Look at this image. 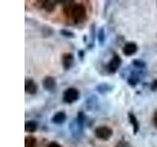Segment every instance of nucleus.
<instances>
[{"instance_id":"9b49d317","label":"nucleus","mask_w":157,"mask_h":147,"mask_svg":"<svg viewBox=\"0 0 157 147\" xmlns=\"http://www.w3.org/2000/svg\"><path fill=\"white\" fill-rule=\"evenodd\" d=\"M25 130L27 132H34L37 130V124L34 121H27L25 124Z\"/></svg>"},{"instance_id":"dca6fc26","label":"nucleus","mask_w":157,"mask_h":147,"mask_svg":"<svg viewBox=\"0 0 157 147\" xmlns=\"http://www.w3.org/2000/svg\"><path fill=\"white\" fill-rule=\"evenodd\" d=\"M98 41H99L100 45H103L105 42V31L103 28H100L98 31Z\"/></svg>"},{"instance_id":"f03ea898","label":"nucleus","mask_w":157,"mask_h":147,"mask_svg":"<svg viewBox=\"0 0 157 147\" xmlns=\"http://www.w3.org/2000/svg\"><path fill=\"white\" fill-rule=\"evenodd\" d=\"M78 98H80V91L75 87H69L64 91L63 100L65 103L72 104V103L76 102Z\"/></svg>"},{"instance_id":"5701e85b","label":"nucleus","mask_w":157,"mask_h":147,"mask_svg":"<svg viewBox=\"0 0 157 147\" xmlns=\"http://www.w3.org/2000/svg\"><path fill=\"white\" fill-rule=\"evenodd\" d=\"M156 3H157V2H156Z\"/></svg>"},{"instance_id":"423d86ee","label":"nucleus","mask_w":157,"mask_h":147,"mask_svg":"<svg viewBox=\"0 0 157 147\" xmlns=\"http://www.w3.org/2000/svg\"><path fill=\"white\" fill-rule=\"evenodd\" d=\"M74 61H75V58L72 53H66L64 54L62 57V65L65 70H69L71 69L74 65Z\"/></svg>"},{"instance_id":"7ed1b4c3","label":"nucleus","mask_w":157,"mask_h":147,"mask_svg":"<svg viewBox=\"0 0 157 147\" xmlns=\"http://www.w3.org/2000/svg\"><path fill=\"white\" fill-rule=\"evenodd\" d=\"M94 134H95V136L97 137V138L102 139V140H107L112 136L113 130L109 126H97L95 129Z\"/></svg>"},{"instance_id":"1a4fd4ad","label":"nucleus","mask_w":157,"mask_h":147,"mask_svg":"<svg viewBox=\"0 0 157 147\" xmlns=\"http://www.w3.org/2000/svg\"><path fill=\"white\" fill-rule=\"evenodd\" d=\"M66 113L65 112H63V111H59L57 113H55L52 118H51V122L54 123V124H62V123H64L66 121Z\"/></svg>"},{"instance_id":"aec40b11","label":"nucleus","mask_w":157,"mask_h":147,"mask_svg":"<svg viewBox=\"0 0 157 147\" xmlns=\"http://www.w3.org/2000/svg\"><path fill=\"white\" fill-rule=\"evenodd\" d=\"M128 143H126L125 141H121V142H119V143L117 144V147H127L128 145H127Z\"/></svg>"},{"instance_id":"2eb2a0df","label":"nucleus","mask_w":157,"mask_h":147,"mask_svg":"<svg viewBox=\"0 0 157 147\" xmlns=\"http://www.w3.org/2000/svg\"><path fill=\"white\" fill-rule=\"evenodd\" d=\"M140 81V77L136 75V74L132 73V75L130 76L129 80H128V82H129V85H132V86H136L137 85V82Z\"/></svg>"},{"instance_id":"4be33fe9","label":"nucleus","mask_w":157,"mask_h":147,"mask_svg":"<svg viewBox=\"0 0 157 147\" xmlns=\"http://www.w3.org/2000/svg\"><path fill=\"white\" fill-rule=\"evenodd\" d=\"M157 88V81H155L153 82V85H152V89H156Z\"/></svg>"},{"instance_id":"4468645a","label":"nucleus","mask_w":157,"mask_h":147,"mask_svg":"<svg viewBox=\"0 0 157 147\" xmlns=\"http://www.w3.org/2000/svg\"><path fill=\"white\" fill-rule=\"evenodd\" d=\"M36 144V139L33 136H27L25 138V147H34Z\"/></svg>"},{"instance_id":"a211bd4d","label":"nucleus","mask_w":157,"mask_h":147,"mask_svg":"<svg viewBox=\"0 0 157 147\" xmlns=\"http://www.w3.org/2000/svg\"><path fill=\"white\" fill-rule=\"evenodd\" d=\"M60 33L62 34V36H66V37H75V33L70 32V31H67V29H61L60 31Z\"/></svg>"},{"instance_id":"f257e3e1","label":"nucleus","mask_w":157,"mask_h":147,"mask_svg":"<svg viewBox=\"0 0 157 147\" xmlns=\"http://www.w3.org/2000/svg\"><path fill=\"white\" fill-rule=\"evenodd\" d=\"M70 14H71L72 19L74 20V22L76 24H78L85 21V19L86 17V10L83 5L76 4L72 6L70 10Z\"/></svg>"},{"instance_id":"f3484780","label":"nucleus","mask_w":157,"mask_h":147,"mask_svg":"<svg viewBox=\"0 0 157 147\" xmlns=\"http://www.w3.org/2000/svg\"><path fill=\"white\" fill-rule=\"evenodd\" d=\"M132 65L136 68H144L146 66V64L144 61L139 60V59H136V60L132 61Z\"/></svg>"},{"instance_id":"0eeeda50","label":"nucleus","mask_w":157,"mask_h":147,"mask_svg":"<svg viewBox=\"0 0 157 147\" xmlns=\"http://www.w3.org/2000/svg\"><path fill=\"white\" fill-rule=\"evenodd\" d=\"M42 86L47 91H53L56 88V81L52 77H46L42 81Z\"/></svg>"},{"instance_id":"20e7f679","label":"nucleus","mask_w":157,"mask_h":147,"mask_svg":"<svg viewBox=\"0 0 157 147\" xmlns=\"http://www.w3.org/2000/svg\"><path fill=\"white\" fill-rule=\"evenodd\" d=\"M122 64V59L120 58L119 55L117 54H114L113 57L111 58V60L109 61V63L107 64V71L110 74H115L116 72H118V70L120 69Z\"/></svg>"},{"instance_id":"39448f33","label":"nucleus","mask_w":157,"mask_h":147,"mask_svg":"<svg viewBox=\"0 0 157 147\" xmlns=\"http://www.w3.org/2000/svg\"><path fill=\"white\" fill-rule=\"evenodd\" d=\"M137 51V45L135 42H127L125 43V45L123 46V53H124L125 56H132L136 54Z\"/></svg>"},{"instance_id":"6ab92c4d","label":"nucleus","mask_w":157,"mask_h":147,"mask_svg":"<svg viewBox=\"0 0 157 147\" xmlns=\"http://www.w3.org/2000/svg\"><path fill=\"white\" fill-rule=\"evenodd\" d=\"M47 147H62V146L59 144L58 142H56V141H51L50 143L48 144Z\"/></svg>"},{"instance_id":"6e6552de","label":"nucleus","mask_w":157,"mask_h":147,"mask_svg":"<svg viewBox=\"0 0 157 147\" xmlns=\"http://www.w3.org/2000/svg\"><path fill=\"white\" fill-rule=\"evenodd\" d=\"M25 90L29 94H36L37 91V85L32 78H27L25 81Z\"/></svg>"},{"instance_id":"412c9836","label":"nucleus","mask_w":157,"mask_h":147,"mask_svg":"<svg viewBox=\"0 0 157 147\" xmlns=\"http://www.w3.org/2000/svg\"><path fill=\"white\" fill-rule=\"evenodd\" d=\"M153 123H154V126L157 127V112L154 114L153 116Z\"/></svg>"},{"instance_id":"ddd939ff","label":"nucleus","mask_w":157,"mask_h":147,"mask_svg":"<svg viewBox=\"0 0 157 147\" xmlns=\"http://www.w3.org/2000/svg\"><path fill=\"white\" fill-rule=\"evenodd\" d=\"M112 88H113V86L107 85V83H100L99 85L96 86V90L100 93H105L108 91H111Z\"/></svg>"},{"instance_id":"f8f14e48","label":"nucleus","mask_w":157,"mask_h":147,"mask_svg":"<svg viewBox=\"0 0 157 147\" xmlns=\"http://www.w3.org/2000/svg\"><path fill=\"white\" fill-rule=\"evenodd\" d=\"M56 7V2L55 1H43V4H42V8L45 10L46 12H52L54 9Z\"/></svg>"},{"instance_id":"9d476101","label":"nucleus","mask_w":157,"mask_h":147,"mask_svg":"<svg viewBox=\"0 0 157 147\" xmlns=\"http://www.w3.org/2000/svg\"><path fill=\"white\" fill-rule=\"evenodd\" d=\"M129 120H130V123H131V125L132 126V130H134V134H136L137 132H139L140 130V123L139 121H137L136 119V117L132 114V113H129Z\"/></svg>"}]
</instances>
